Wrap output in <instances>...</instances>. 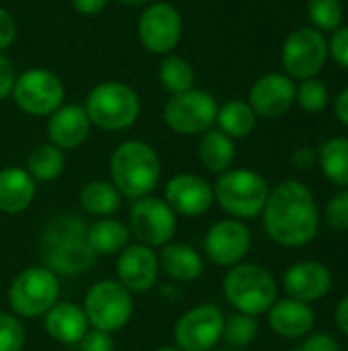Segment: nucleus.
<instances>
[{
	"instance_id": "obj_1",
	"label": "nucleus",
	"mask_w": 348,
	"mask_h": 351,
	"mask_svg": "<svg viewBox=\"0 0 348 351\" xmlns=\"http://www.w3.org/2000/svg\"><path fill=\"white\" fill-rule=\"evenodd\" d=\"M267 237L287 249L310 245L320 230V210L314 193L302 181H281L267 199L263 210Z\"/></svg>"
},
{
	"instance_id": "obj_2",
	"label": "nucleus",
	"mask_w": 348,
	"mask_h": 351,
	"mask_svg": "<svg viewBox=\"0 0 348 351\" xmlns=\"http://www.w3.org/2000/svg\"><path fill=\"white\" fill-rule=\"evenodd\" d=\"M86 230L88 224L74 214L51 220L41 239L45 267L55 276H80L88 271L96 255L88 245Z\"/></svg>"
},
{
	"instance_id": "obj_3",
	"label": "nucleus",
	"mask_w": 348,
	"mask_h": 351,
	"mask_svg": "<svg viewBox=\"0 0 348 351\" xmlns=\"http://www.w3.org/2000/svg\"><path fill=\"white\" fill-rule=\"evenodd\" d=\"M109 175L121 197L135 202L152 195V191L158 187L162 165L150 144L142 140H127L113 150Z\"/></svg>"
},
{
	"instance_id": "obj_4",
	"label": "nucleus",
	"mask_w": 348,
	"mask_h": 351,
	"mask_svg": "<svg viewBox=\"0 0 348 351\" xmlns=\"http://www.w3.org/2000/svg\"><path fill=\"white\" fill-rule=\"evenodd\" d=\"M224 298L236 313L267 315L279 300V288L269 269L256 263H238L224 276Z\"/></svg>"
},
{
	"instance_id": "obj_5",
	"label": "nucleus",
	"mask_w": 348,
	"mask_h": 351,
	"mask_svg": "<svg viewBox=\"0 0 348 351\" xmlns=\"http://www.w3.org/2000/svg\"><path fill=\"white\" fill-rule=\"evenodd\" d=\"M269 183L252 169H232L217 177L213 197L224 212L236 220H250L263 214L269 199Z\"/></svg>"
},
{
	"instance_id": "obj_6",
	"label": "nucleus",
	"mask_w": 348,
	"mask_h": 351,
	"mask_svg": "<svg viewBox=\"0 0 348 351\" xmlns=\"http://www.w3.org/2000/svg\"><path fill=\"white\" fill-rule=\"evenodd\" d=\"M84 111L92 125L105 132H121L137 121L139 97L125 82H101L86 97Z\"/></svg>"
},
{
	"instance_id": "obj_7",
	"label": "nucleus",
	"mask_w": 348,
	"mask_h": 351,
	"mask_svg": "<svg viewBox=\"0 0 348 351\" xmlns=\"http://www.w3.org/2000/svg\"><path fill=\"white\" fill-rule=\"evenodd\" d=\"M59 276L45 265L23 269L8 286V306L18 319H37L59 300Z\"/></svg>"
},
{
	"instance_id": "obj_8",
	"label": "nucleus",
	"mask_w": 348,
	"mask_h": 351,
	"mask_svg": "<svg viewBox=\"0 0 348 351\" xmlns=\"http://www.w3.org/2000/svg\"><path fill=\"white\" fill-rule=\"evenodd\" d=\"M82 311L88 319L90 329L113 335L131 321L133 294L117 280H98L88 288Z\"/></svg>"
},
{
	"instance_id": "obj_9",
	"label": "nucleus",
	"mask_w": 348,
	"mask_h": 351,
	"mask_svg": "<svg viewBox=\"0 0 348 351\" xmlns=\"http://www.w3.org/2000/svg\"><path fill=\"white\" fill-rule=\"evenodd\" d=\"M217 101L211 93L191 88L168 99V103L164 105V121L176 134L197 136L213 128L217 119Z\"/></svg>"
},
{
	"instance_id": "obj_10",
	"label": "nucleus",
	"mask_w": 348,
	"mask_h": 351,
	"mask_svg": "<svg viewBox=\"0 0 348 351\" xmlns=\"http://www.w3.org/2000/svg\"><path fill=\"white\" fill-rule=\"evenodd\" d=\"M176 226V214L162 197L146 195L131 204L127 228L139 245H146L150 249L164 247L172 243Z\"/></svg>"
},
{
	"instance_id": "obj_11",
	"label": "nucleus",
	"mask_w": 348,
	"mask_h": 351,
	"mask_svg": "<svg viewBox=\"0 0 348 351\" xmlns=\"http://www.w3.org/2000/svg\"><path fill=\"white\" fill-rule=\"evenodd\" d=\"M64 84L57 74L43 68H31L14 78L10 95L25 113L49 117L57 107L64 105Z\"/></svg>"
},
{
	"instance_id": "obj_12",
	"label": "nucleus",
	"mask_w": 348,
	"mask_h": 351,
	"mask_svg": "<svg viewBox=\"0 0 348 351\" xmlns=\"http://www.w3.org/2000/svg\"><path fill=\"white\" fill-rule=\"evenodd\" d=\"M224 313L215 304H199L178 317L172 329L174 346L180 351H211L222 341Z\"/></svg>"
},
{
	"instance_id": "obj_13",
	"label": "nucleus",
	"mask_w": 348,
	"mask_h": 351,
	"mask_svg": "<svg viewBox=\"0 0 348 351\" xmlns=\"http://www.w3.org/2000/svg\"><path fill=\"white\" fill-rule=\"evenodd\" d=\"M328 43L318 29L302 27L293 31L283 45V68L289 78H314L326 64Z\"/></svg>"
},
{
	"instance_id": "obj_14",
	"label": "nucleus",
	"mask_w": 348,
	"mask_h": 351,
	"mask_svg": "<svg viewBox=\"0 0 348 351\" xmlns=\"http://www.w3.org/2000/svg\"><path fill=\"white\" fill-rule=\"evenodd\" d=\"M252 245V234L242 220L228 218L215 222L203 239L205 257L219 267H234L244 261Z\"/></svg>"
},
{
	"instance_id": "obj_15",
	"label": "nucleus",
	"mask_w": 348,
	"mask_h": 351,
	"mask_svg": "<svg viewBox=\"0 0 348 351\" xmlns=\"http://www.w3.org/2000/svg\"><path fill=\"white\" fill-rule=\"evenodd\" d=\"M137 35L142 45L152 53L172 51L183 35V19L178 10L168 2L150 4L137 23Z\"/></svg>"
},
{
	"instance_id": "obj_16",
	"label": "nucleus",
	"mask_w": 348,
	"mask_h": 351,
	"mask_svg": "<svg viewBox=\"0 0 348 351\" xmlns=\"http://www.w3.org/2000/svg\"><path fill=\"white\" fill-rule=\"evenodd\" d=\"M164 202L170 206V210L176 216H187V218L203 216L211 210L215 202L213 185H209L199 175L180 173L166 183Z\"/></svg>"
},
{
	"instance_id": "obj_17",
	"label": "nucleus",
	"mask_w": 348,
	"mask_h": 351,
	"mask_svg": "<svg viewBox=\"0 0 348 351\" xmlns=\"http://www.w3.org/2000/svg\"><path fill=\"white\" fill-rule=\"evenodd\" d=\"M160 276V263L154 249L129 243L117 257V282L131 294H144L152 290Z\"/></svg>"
},
{
	"instance_id": "obj_18",
	"label": "nucleus",
	"mask_w": 348,
	"mask_h": 351,
	"mask_svg": "<svg viewBox=\"0 0 348 351\" xmlns=\"http://www.w3.org/2000/svg\"><path fill=\"white\" fill-rule=\"evenodd\" d=\"M295 82L287 74L271 72L254 82L250 88L248 105L260 117H279L295 103Z\"/></svg>"
},
{
	"instance_id": "obj_19",
	"label": "nucleus",
	"mask_w": 348,
	"mask_h": 351,
	"mask_svg": "<svg viewBox=\"0 0 348 351\" xmlns=\"http://www.w3.org/2000/svg\"><path fill=\"white\" fill-rule=\"evenodd\" d=\"M332 288V274L324 263L318 261H297L283 276V290L287 298L299 302L322 300Z\"/></svg>"
},
{
	"instance_id": "obj_20",
	"label": "nucleus",
	"mask_w": 348,
	"mask_h": 351,
	"mask_svg": "<svg viewBox=\"0 0 348 351\" xmlns=\"http://www.w3.org/2000/svg\"><path fill=\"white\" fill-rule=\"evenodd\" d=\"M90 119L80 105H62L47 119L49 142L62 150H74L86 142L90 134Z\"/></svg>"
},
{
	"instance_id": "obj_21",
	"label": "nucleus",
	"mask_w": 348,
	"mask_h": 351,
	"mask_svg": "<svg viewBox=\"0 0 348 351\" xmlns=\"http://www.w3.org/2000/svg\"><path fill=\"white\" fill-rule=\"evenodd\" d=\"M43 327H45V333L62 346H78L80 339L90 329L82 306L74 302H66V300L64 302L57 300L45 313Z\"/></svg>"
},
{
	"instance_id": "obj_22",
	"label": "nucleus",
	"mask_w": 348,
	"mask_h": 351,
	"mask_svg": "<svg viewBox=\"0 0 348 351\" xmlns=\"http://www.w3.org/2000/svg\"><path fill=\"white\" fill-rule=\"evenodd\" d=\"M267 317H269V327L283 339H302L314 329L316 323L314 308L293 298L277 300L269 308Z\"/></svg>"
},
{
	"instance_id": "obj_23",
	"label": "nucleus",
	"mask_w": 348,
	"mask_h": 351,
	"mask_svg": "<svg viewBox=\"0 0 348 351\" xmlns=\"http://www.w3.org/2000/svg\"><path fill=\"white\" fill-rule=\"evenodd\" d=\"M158 263L160 271H164L170 280L180 284L199 280L205 269L201 253L187 243H168L160 247Z\"/></svg>"
},
{
	"instance_id": "obj_24",
	"label": "nucleus",
	"mask_w": 348,
	"mask_h": 351,
	"mask_svg": "<svg viewBox=\"0 0 348 351\" xmlns=\"http://www.w3.org/2000/svg\"><path fill=\"white\" fill-rule=\"evenodd\" d=\"M37 187L35 179L21 167H4L0 171V212L2 214H21L35 199Z\"/></svg>"
},
{
	"instance_id": "obj_25",
	"label": "nucleus",
	"mask_w": 348,
	"mask_h": 351,
	"mask_svg": "<svg viewBox=\"0 0 348 351\" xmlns=\"http://www.w3.org/2000/svg\"><path fill=\"white\" fill-rule=\"evenodd\" d=\"M86 239L96 257L98 255L111 257V255L121 253L129 245L131 232L123 222L109 216V218H98L96 222H92L86 230Z\"/></svg>"
},
{
	"instance_id": "obj_26",
	"label": "nucleus",
	"mask_w": 348,
	"mask_h": 351,
	"mask_svg": "<svg viewBox=\"0 0 348 351\" xmlns=\"http://www.w3.org/2000/svg\"><path fill=\"white\" fill-rule=\"evenodd\" d=\"M197 152H199L201 165L209 173L222 175V173L230 171L234 156H236V146H234V140L230 136H226L222 130H209L203 134Z\"/></svg>"
},
{
	"instance_id": "obj_27",
	"label": "nucleus",
	"mask_w": 348,
	"mask_h": 351,
	"mask_svg": "<svg viewBox=\"0 0 348 351\" xmlns=\"http://www.w3.org/2000/svg\"><path fill=\"white\" fill-rule=\"evenodd\" d=\"M78 202L88 216L109 218L121 208L123 197L111 181L96 179V181H88L86 185H82L78 193Z\"/></svg>"
},
{
	"instance_id": "obj_28",
	"label": "nucleus",
	"mask_w": 348,
	"mask_h": 351,
	"mask_svg": "<svg viewBox=\"0 0 348 351\" xmlns=\"http://www.w3.org/2000/svg\"><path fill=\"white\" fill-rule=\"evenodd\" d=\"M324 177L336 187H348V138H330L318 150Z\"/></svg>"
},
{
	"instance_id": "obj_29",
	"label": "nucleus",
	"mask_w": 348,
	"mask_h": 351,
	"mask_svg": "<svg viewBox=\"0 0 348 351\" xmlns=\"http://www.w3.org/2000/svg\"><path fill=\"white\" fill-rule=\"evenodd\" d=\"M215 123L232 140L234 138H246L256 125V113L244 101H228L226 105H222L217 109Z\"/></svg>"
},
{
	"instance_id": "obj_30",
	"label": "nucleus",
	"mask_w": 348,
	"mask_h": 351,
	"mask_svg": "<svg viewBox=\"0 0 348 351\" xmlns=\"http://www.w3.org/2000/svg\"><path fill=\"white\" fill-rule=\"evenodd\" d=\"M66 167V156L64 150L49 144H41L37 146L27 160V173L35 179V181H55Z\"/></svg>"
},
{
	"instance_id": "obj_31",
	"label": "nucleus",
	"mask_w": 348,
	"mask_h": 351,
	"mask_svg": "<svg viewBox=\"0 0 348 351\" xmlns=\"http://www.w3.org/2000/svg\"><path fill=\"white\" fill-rule=\"evenodd\" d=\"M158 76H160L162 86L166 90H170L172 95L187 93L195 84V70H193V66L187 60L178 58V56H166L162 60V64H160Z\"/></svg>"
},
{
	"instance_id": "obj_32",
	"label": "nucleus",
	"mask_w": 348,
	"mask_h": 351,
	"mask_svg": "<svg viewBox=\"0 0 348 351\" xmlns=\"http://www.w3.org/2000/svg\"><path fill=\"white\" fill-rule=\"evenodd\" d=\"M258 331H260V327H258L256 317H250L244 313H234V315L226 317V321H224L222 341L230 350H242V348H248L258 337Z\"/></svg>"
},
{
	"instance_id": "obj_33",
	"label": "nucleus",
	"mask_w": 348,
	"mask_h": 351,
	"mask_svg": "<svg viewBox=\"0 0 348 351\" xmlns=\"http://www.w3.org/2000/svg\"><path fill=\"white\" fill-rule=\"evenodd\" d=\"M308 14L320 31H334L343 23V4L340 0H310Z\"/></svg>"
},
{
	"instance_id": "obj_34",
	"label": "nucleus",
	"mask_w": 348,
	"mask_h": 351,
	"mask_svg": "<svg viewBox=\"0 0 348 351\" xmlns=\"http://www.w3.org/2000/svg\"><path fill=\"white\" fill-rule=\"evenodd\" d=\"M295 101H297V105L304 111H308V113H320L328 105V88L320 80L308 78V80H304L297 86Z\"/></svg>"
},
{
	"instance_id": "obj_35",
	"label": "nucleus",
	"mask_w": 348,
	"mask_h": 351,
	"mask_svg": "<svg viewBox=\"0 0 348 351\" xmlns=\"http://www.w3.org/2000/svg\"><path fill=\"white\" fill-rule=\"evenodd\" d=\"M27 341L21 319L12 313L0 311V351H23Z\"/></svg>"
},
{
	"instance_id": "obj_36",
	"label": "nucleus",
	"mask_w": 348,
	"mask_h": 351,
	"mask_svg": "<svg viewBox=\"0 0 348 351\" xmlns=\"http://www.w3.org/2000/svg\"><path fill=\"white\" fill-rule=\"evenodd\" d=\"M324 220L332 230H338V232L348 230V187L336 191L328 199L324 208Z\"/></svg>"
},
{
	"instance_id": "obj_37",
	"label": "nucleus",
	"mask_w": 348,
	"mask_h": 351,
	"mask_svg": "<svg viewBox=\"0 0 348 351\" xmlns=\"http://www.w3.org/2000/svg\"><path fill=\"white\" fill-rule=\"evenodd\" d=\"M78 351H115V339L111 333L88 329V333L78 343Z\"/></svg>"
},
{
	"instance_id": "obj_38",
	"label": "nucleus",
	"mask_w": 348,
	"mask_h": 351,
	"mask_svg": "<svg viewBox=\"0 0 348 351\" xmlns=\"http://www.w3.org/2000/svg\"><path fill=\"white\" fill-rule=\"evenodd\" d=\"M299 351H340V346L330 333H314L304 341Z\"/></svg>"
},
{
	"instance_id": "obj_39",
	"label": "nucleus",
	"mask_w": 348,
	"mask_h": 351,
	"mask_svg": "<svg viewBox=\"0 0 348 351\" xmlns=\"http://www.w3.org/2000/svg\"><path fill=\"white\" fill-rule=\"evenodd\" d=\"M330 53L334 56V60L348 68V27L345 29H338L334 35H332V41H330Z\"/></svg>"
},
{
	"instance_id": "obj_40",
	"label": "nucleus",
	"mask_w": 348,
	"mask_h": 351,
	"mask_svg": "<svg viewBox=\"0 0 348 351\" xmlns=\"http://www.w3.org/2000/svg\"><path fill=\"white\" fill-rule=\"evenodd\" d=\"M16 37V23L12 19V14L0 6V51L6 49Z\"/></svg>"
},
{
	"instance_id": "obj_41",
	"label": "nucleus",
	"mask_w": 348,
	"mask_h": 351,
	"mask_svg": "<svg viewBox=\"0 0 348 351\" xmlns=\"http://www.w3.org/2000/svg\"><path fill=\"white\" fill-rule=\"evenodd\" d=\"M14 68L12 64L8 62V58L2 56L0 51V99H6L10 93H12V86H14Z\"/></svg>"
},
{
	"instance_id": "obj_42",
	"label": "nucleus",
	"mask_w": 348,
	"mask_h": 351,
	"mask_svg": "<svg viewBox=\"0 0 348 351\" xmlns=\"http://www.w3.org/2000/svg\"><path fill=\"white\" fill-rule=\"evenodd\" d=\"M291 160L299 171H310V169L318 167V150H314L310 146H302L293 152Z\"/></svg>"
},
{
	"instance_id": "obj_43",
	"label": "nucleus",
	"mask_w": 348,
	"mask_h": 351,
	"mask_svg": "<svg viewBox=\"0 0 348 351\" xmlns=\"http://www.w3.org/2000/svg\"><path fill=\"white\" fill-rule=\"evenodd\" d=\"M107 4H109V0H72L74 10L80 12V14H84V16L98 14Z\"/></svg>"
},
{
	"instance_id": "obj_44",
	"label": "nucleus",
	"mask_w": 348,
	"mask_h": 351,
	"mask_svg": "<svg viewBox=\"0 0 348 351\" xmlns=\"http://www.w3.org/2000/svg\"><path fill=\"white\" fill-rule=\"evenodd\" d=\"M334 319H336L338 329L348 337V294L338 302V306L334 311Z\"/></svg>"
},
{
	"instance_id": "obj_45",
	"label": "nucleus",
	"mask_w": 348,
	"mask_h": 351,
	"mask_svg": "<svg viewBox=\"0 0 348 351\" xmlns=\"http://www.w3.org/2000/svg\"><path fill=\"white\" fill-rule=\"evenodd\" d=\"M334 111H336V117H338L345 125H348V86L338 95Z\"/></svg>"
},
{
	"instance_id": "obj_46",
	"label": "nucleus",
	"mask_w": 348,
	"mask_h": 351,
	"mask_svg": "<svg viewBox=\"0 0 348 351\" xmlns=\"http://www.w3.org/2000/svg\"><path fill=\"white\" fill-rule=\"evenodd\" d=\"M117 2H121L125 6H139V4H146L148 0H117Z\"/></svg>"
},
{
	"instance_id": "obj_47",
	"label": "nucleus",
	"mask_w": 348,
	"mask_h": 351,
	"mask_svg": "<svg viewBox=\"0 0 348 351\" xmlns=\"http://www.w3.org/2000/svg\"><path fill=\"white\" fill-rule=\"evenodd\" d=\"M154 351H180L176 346H160V348H156Z\"/></svg>"
},
{
	"instance_id": "obj_48",
	"label": "nucleus",
	"mask_w": 348,
	"mask_h": 351,
	"mask_svg": "<svg viewBox=\"0 0 348 351\" xmlns=\"http://www.w3.org/2000/svg\"><path fill=\"white\" fill-rule=\"evenodd\" d=\"M211 351H236V350H230V348H226V350H211Z\"/></svg>"
}]
</instances>
